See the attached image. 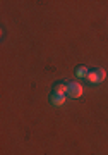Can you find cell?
Listing matches in <instances>:
<instances>
[{
  "mask_svg": "<svg viewBox=\"0 0 108 155\" xmlns=\"http://www.w3.org/2000/svg\"><path fill=\"white\" fill-rule=\"evenodd\" d=\"M105 78H106V71L101 69V67H96V69H91V71L87 72L86 79L89 83H94V84H100L105 81Z\"/></svg>",
  "mask_w": 108,
  "mask_h": 155,
  "instance_id": "6da1fadb",
  "label": "cell"
},
{
  "mask_svg": "<svg viewBox=\"0 0 108 155\" xmlns=\"http://www.w3.org/2000/svg\"><path fill=\"white\" fill-rule=\"evenodd\" d=\"M67 97L69 98H79L82 97V84L77 81H69L67 83Z\"/></svg>",
  "mask_w": 108,
  "mask_h": 155,
  "instance_id": "7a4b0ae2",
  "label": "cell"
},
{
  "mask_svg": "<svg viewBox=\"0 0 108 155\" xmlns=\"http://www.w3.org/2000/svg\"><path fill=\"white\" fill-rule=\"evenodd\" d=\"M87 72H89V69H87L86 66H79V67L76 69V76H77V78H86Z\"/></svg>",
  "mask_w": 108,
  "mask_h": 155,
  "instance_id": "5b68a950",
  "label": "cell"
},
{
  "mask_svg": "<svg viewBox=\"0 0 108 155\" xmlns=\"http://www.w3.org/2000/svg\"><path fill=\"white\" fill-rule=\"evenodd\" d=\"M53 93L67 97V83H57V84L53 86Z\"/></svg>",
  "mask_w": 108,
  "mask_h": 155,
  "instance_id": "277c9868",
  "label": "cell"
},
{
  "mask_svg": "<svg viewBox=\"0 0 108 155\" xmlns=\"http://www.w3.org/2000/svg\"><path fill=\"white\" fill-rule=\"evenodd\" d=\"M65 98H67V97H64V95H57V93L52 91V95H50V104L55 105V107H60V105H64L65 104Z\"/></svg>",
  "mask_w": 108,
  "mask_h": 155,
  "instance_id": "3957f363",
  "label": "cell"
}]
</instances>
